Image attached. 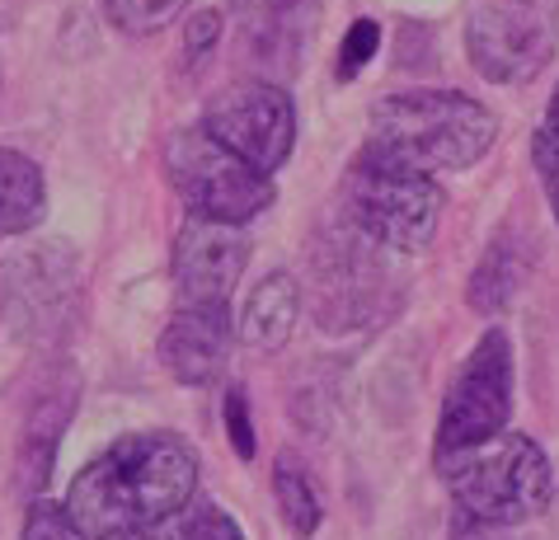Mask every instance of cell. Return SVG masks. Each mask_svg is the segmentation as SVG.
<instances>
[{
    "mask_svg": "<svg viewBox=\"0 0 559 540\" xmlns=\"http://www.w3.org/2000/svg\"><path fill=\"white\" fill-rule=\"evenodd\" d=\"M48 212V183L43 169L20 156V151L0 146V236H24Z\"/></svg>",
    "mask_w": 559,
    "mask_h": 540,
    "instance_id": "15",
    "label": "cell"
},
{
    "mask_svg": "<svg viewBox=\"0 0 559 540\" xmlns=\"http://www.w3.org/2000/svg\"><path fill=\"white\" fill-rule=\"evenodd\" d=\"M344 216L381 250L418 254L428 250L432 230H438L442 189L432 175H418V169L395 165L362 146L344 175Z\"/></svg>",
    "mask_w": 559,
    "mask_h": 540,
    "instance_id": "4",
    "label": "cell"
},
{
    "mask_svg": "<svg viewBox=\"0 0 559 540\" xmlns=\"http://www.w3.org/2000/svg\"><path fill=\"white\" fill-rule=\"evenodd\" d=\"M245 264H250V236L245 226L203 221L189 216L175 236V291L183 305H226Z\"/></svg>",
    "mask_w": 559,
    "mask_h": 540,
    "instance_id": "9",
    "label": "cell"
},
{
    "mask_svg": "<svg viewBox=\"0 0 559 540\" xmlns=\"http://www.w3.org/2000/svg\"><path fill=\"white\" fill-rule=\"evenodd\" d=\"M165 175L183 197L189 216L226 226H250L259 212L273 203V175L230 156L222 142H212L203 128H189L169 136L165 146Z\"/></svg>",
    "mask_w": 559,
    "mask_h": 540,
    "instance_id": "5",
    "label": "cell"
},
{
    "mask_svg": "<svg viewBox=\"0 0 559 540\" xmlns=\"http://www.w3.org/2000/svg\"><path fill=\"white\" fill-rule=\"evenodd\" d=\"M438 470L461 517L485 527H522L550 507V460L526 432H499L465 452L438 456Z\"/></svg>",
    "mask_w": 559,
    "mask_h": 540,
    "instance_id": "3",
    "label": "cell"
},
{
    "mask_svg": "<svg viewBox=\"0 0 559 540\" xmlns=\"http://www.w3.org/2000/svg\"><path fill=\"white\" fill-rule=\"evenodd\" d=\"M71 291V254L38 244V250L20 254L10 264V311L20 315L28 329H48L67 311Z\"/></svg>",
    "mask_w": 559,
    "mask_h": 540,
    "instance_id": "12",
    "label": "cell"
},
{
    "mask_svg": "<svg viewBox=\"0 0 559 540\" xmlns=\"http://www.w3.org/2000/svg\"><path fill=\"white\" fill-rule=\"evenodd\" d=\"M203 132L245 165L273 175L297 151V104L273 81H240L207 104Z\"/></svg>",
    "mask_w": 559,
    "mask_h": 540,
    "instance_id": "7",
    "label": "cell"
},
{
    "mask_svg": "<svg viewBox=\"0 0 559 540\" xmlns=\"http://www.w3.org/2000/svg\"><path fill=\"white\" fill-rule=\"evenodd\" d=\"M104 10L128 38H155L189 10V0H104Z\"/></svg>",
    "mask_w": 559,
    "mask_h": 540,
    "instance_id": "18",
    "label": "cell"
},
{
    "mask_svg": "<svg viewBox=\"0 0 559 540\" xmlns=\"http://www.w3.org/2000/svg\"><path fill=\"white\" fill-rule=\"evenodd\" d=\"M179 540H245V531L236 527V517H230L226 507L193 499L189 507H183Z\"/></svg>",
    "mask_w": 559,
    "mask_h": 540,
    "instance_id": "19",
    "label": "cell"
},
{
    "mask_svg": "<svg viewBox=\"0 0 559 540\" xmlns=\"http://www.w3.org/2000/svg\"><path fill=\"white\" fill-rule=\"evenodd\" d=\"M381 48V24L377 20H353L344 43H338V81H353L357 71H367V61Z\"/></svg>",
    "mask_w": 559,
    "mask_h": 540,
    "instance_id": "20",
    "label": "cell"
},
{
    "mask_svg": "<svg viewBox=\"0 0 559 540\" xmlns=\"http://www.w3.org/2000/svg\"><path fill=\"white\" fill-rule=\"evenodd\" d=\"M532 165H536V179H540V189H546V203L559 221V132L540 128L532 136Z\"/></svg>",
    "mask_w": 559,
    "mask_h": 540,
    "instance_id": "22",
    "label": "cell"
},
{
    "mask_svg": "<svg viewBox=\"0 0 559 540\" xmlns=\"http://www.w3.org/2000/svg\"><path fill=\"white\" fill-rule=\"evenodd\" d=\"M526 273H532V244H526L522 230H499V240L485 250V259L471 273V287H465V301L485 315L508 311V301L522 291Z\"/></svg>",
    "mask_w": 559,
    "mask_h": 540,
    "instance_id": "14",
    "label": "cell"
},
{
    "mask_svg": "<svg viewBox=\"0 0 559 540\" xmlns=\"http://www.w3.org/2000/svg\"><path fill=\"white\" fill-rule=\"evenodd\" d=\"M499 142V118L461 89H405L371 104L367 151L418 175H456L479 165Z\"/></svg>",
    "mask_w": 559,
    "mask_h": 540,
    "instance_id": "2",
    "label": "cell"
},
{
    "mask_svg": "<svg viewBox=\"0 0 559 540\" xmlns=\"http://www.w3.org/2000/svg\"><path fill=\"white\" fill-rule=\"evenodd\" d=\"M546 132H559V85H555V95H550V104H546V122H540Z\"/></svg>",
    "mask_w": 559,
    "mask_h": 540,
    "instance_id": "27",
    "label": "cell"
},
{
    "mask_svg": "<svg viewBox=\"0 0 559 540\" xmlns=\"http://www.w3.org/2000/svg\"><path fill=\"white\" fill-rule=\"evenodd\" d=\"M452 540H503V536H499V527H485V521H475V517H456Z\"/></svg>",
    "mask_w": 559,
    "mask_h": 540,
    "instance_id": "25",
    "label": "cell"
},
{
    "mask_svg": "<svg viewBox=\"0 0 559 540\" xmlns=\"http://www.w3.org/2000/svg\"><path fill=\"white\" fill-rule=\"evenodd\" d=\"M226 432H230V446H236V456L254 460V423H250V405H245V391H226Z\"/></svg>",
    "mask_w": 559,
    "mask_h": 540,
    "instance_id": "24",
    "label": "cell"
},
{
    "mask_svg": "<svg viewBox=\"0 0 559 540\" xmlns=\"http://www.w3.org/2000/svg\"><path fill=\"white\" fill-rule=\"evenodd\" d=\"M198 493V452L179 432H132L71 480L67 517L85 540L122 527H165Z\"/></svg>",
    "mask_w": 559,
    "mask_h": 540,
    "instance_id": "1",
    "label": "cell"
},
{
    "mask_svg": "<svg viewBox=\"0 0 559 540\" xmlns=\"http://www.w3.org/2000/svg\"><path fill=\"white\" fill-rule=\"evenodd\" d=\"M230 358L226 305H183L160 334V362L179 385H216Z\"/></svg>",
    "mask_w": 559,
    "mask_h": 540,
    "instance_id": "11",
    "label": "cell"
},
{
    "mask_svg": "<svg viewBox=\"0 0 559 540\" xmlns=\"http://www.w3.org/2000/svg\"><path fill=\"white\" fill-rule=\"evenodd\" d=\"M71 405H75V391L67 385V395H48L43 405L28 413V437H24V460H20V470H24V489L28 493H38L43 480L52 475V456H57V437H61V428H67L71 419Z\"/></svg>",
    "mask_w": 559,
    "mask_h": 540,
    "instance_id": "16",
    "label": "cell"
},
{
    "mask_svg": "<svg viewBox=\"0 0 559 540\" xmlns=\"http://www.w3.org/2000/svg\"><path fill=\"white\" fill-rule=\"evenodd\" d=\"M559 43L555 0H479L465 24V57L489 85H526Z\"/></svg>",
    "mask_w": 559,
    "mask_h": 540,
    "instance_id": "6",
    "label": "cell"
},
{
    "mask_svg": "<svg viewBox=\"0 0 559 540\" xmlns=\"http://www.w3.org/2000/svg\"><path fill=\"white\" fill-rule=\"evenodd\" d=\"M99 540H175V536H165V527H122V531L99 536Z\"/></svg>",
    "mask_w": 559,
    "mask_h": 540,
    "instance_id": "26",
    "label": "cell"
},
{
    "mask_svg": "<svg viewBox=\"0 0 559 540\" xmlns=\"http://www.w3.org/2000/svg\"><path fill=\"white\" fill-rule=\"evenodd\" d=\"M508 419H512V348L503 329H489L456 372V385L447 391L432 452L447 456V452H465L475 442H489L508 428Z\"/></svg>",
    "mask_w": 559,
    "mask_h": 540,
    "instance_id": "8",
    "label": "cell"
},
{
    "mask_svg": "<svg viewBox=\"0 0 559 540\" xmlns=\"http://www.w3.org/2000/svg\"><path fill=\"white\" fill-rule=\"evenodd\" d=\"M297 315H301V287L292 273H269L259 277L254 291L245 297V311H240V338L259 352H277L297 329Z\"/></svg>",
    "mask_w": 559,
    "mask_h": 540,
    "instance_id": "13",
    "label": "cell"
},
{
    "mask_svg": "<svg viewBox=\"0 0 559 540\" xmlns=\"http://www.w3.org/2000/svg\"><path fill=\"white\" fill-rule=\"evenodd\" d=\"M245 52L273 85L301 71L310 34H316V0H230Z\"/></svg>",
    "mask_w": 559,
    "mask_h": 540,
    "instance_id": "10",
    "label": "cell"
},
{
    "mask_svg": "<svg viewBox=\"0 0 559 540\" xmlns=\"http://www.w3.org/2000/svg\"><path fill=\"white\" fill-rule=\"evenodd\" d=\"M216 38H222V10H193L189 24H183V57H189V67H198L216 48Z\"/></svg>",
    "mask_w": 559,
    "mask_h": 540,
    "instance_id": "23",
    "label": "cell"
},
{
    "mask_svg": "<svg viewBox=\"0 0 559 540\" xmlns=\"http://www.w3.org/2000/svg\"><path fill=\"white\" fill-rule=\"evenodd\" d=\"M273 493H277V513H283L292 536H316L320 531V517H324L320 489L310 484L306 466L292 452L277 456V466H273Z\"/></svg>",
    "mask_w": 559,
    "mask_h": 540,
    "instance_id": "17",
    "label": "cell"
},
{
    "mask_svg": "<svg viewBox=\"0 0 559 540\" xmlns=\"http://www.w3.org/2000/svg\"><path fill=\"white\" fill-rule=\"evenodd\" d=\"M20 540H85V536L67 517V507H57L48 499H34V507H28V517H24V536Z\"/></svg>",
    "mask_w": 559,
    "mask_h": 540,
    "instance_id": "21",
    "label": "cell"
}]
</instances>
